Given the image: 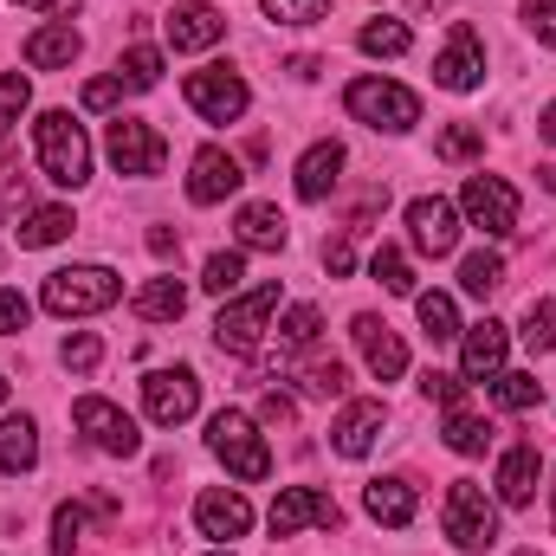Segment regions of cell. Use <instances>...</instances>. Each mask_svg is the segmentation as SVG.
<instances>
[{
  "label": "cell",
  "instance_id": "cell-41",
  "mask_svg": "<svg viewBox=\"0 0 556 556\" xmlns=\"http://www.w3.org/2000/svg\"><path fill=\"white\" fill-rule=\"evenodd\" d=\"M317 330H324L317 304H298V311L278 324V343H285V350H311V343H317Z\"/></svg>",
  "mask_w": 556,
  "mask_h": 556
},
{
  "label": "cell",
  "instance_id": "cell-28",
  "mask_svg": "<svg viewBox=\"0 0 556 556\" xmlns=\"http://www.w3.org/2000/svg\"><path fill=\"white\" fill-rule=\"evenodd\" d=\"M72 207H33L26 214V227H13V240L20 247H59V240H72Z\"/></svg>",
  "mask_w": 556,
  "mask_h": 556
},
{
  "label": "cell",
  "instance_id": "cell-40",
  "mask_svg": "<svg viewBox=\"0 0 556 556\" xmlns=\"http://www.w3.org/2000/svg\"><path fill=\"white\" fill-rule=\"evenodd\" d=\"M85 544V505H59L52 511V556H78Z\"/></svg>",
  "mask_w": 556,
  "mask_h": 556
},
{
  "label": "cell",
  "instance_id": "cell-54",
  "mask_svg": "<svg viewBox=\"0 0 556 556\" xmlns=\"http://www.w3.org/2000/svg\"><path fill=\"white\" fill-rule=\"evenodd\" d=\"M538 181H544V188L556 194V162H544V168H538Z\"/></svg>",
  "mask_w": 556,
  "mask_h": 556
},
{
  "label": "cell",
  "instance_id": "cell-35",
  "mask_svg": "<svg viewBox=\"0 0 556 556\" xmlns=\"http://www.w3.org/2000/svg\"><path fill=\"white\" fill-rule=\"evenodd\" d=\"M369 273H376L382 291H395V298H408V291H415V266H408V253H402V247H376Z\"/></svg>",
  "mask_w": 556,
  "mask_h": 556
},
{
  "label": "cell",
  "instance_id": "cell-2",
  "mask_svg": "<svg viewBox=\"0 0 556 556\" xmlns=\"http://www.w3.org/2000/svg\"><path fill=\"white\" fill-rule=\"evenodd\" d=\"M124 298V278L111 266H65L46 278V311L52 317H98Z\"/></svg>",
  "mask_w": 556,
  "mask_h": 556
},
{
  "label": "cell",
  "instance_id": "cell-12",
  "mask_svg": "<svg viewBox=\"0 0 556 556\" xmlns=\"http://www.w3.org/2000/svg\"><path fill=\"white\" fill-rule=\"evenodd\" d=\"M142 408L155 427H181V420L201 408V382H194V369H155L149 382H142Z\"/></svg>",
  "mask_w": 556,
  "mask_h": 556
},
{
  "label": "cell",
  "instance_id": "cell-37",
  "mask_svg": "<svg viewBox=\"0 0 556 556\" xmlns=\"http://www.w3.org/2000/svg\"><path fill=\"white\" fill-rule=\"evenodd\" d=\"M485 149V130L479 124H446L440 137H433V155L440 162H466V155H479Z\"/></svg>",
  "mask_w": 556,
  "mask_h": 556
},
{
  "label": "cell",
  "instance_id": "cell-43",
  "mask_svg": "<svg viewBox=\"0 0 556 556\" xmlns=\"http://www.w3.org/2000/svg\"><path fill=\"white\" fill-rule=\"evenodd\" d=\"M420 395H427V402H440V408H466V376L427 369V376H420Z\"/></svg>",
  "mask_w": 556,
  "mask_h": 556
},
{
  "label": "cell",
  "instance_id": "cell-21",
  "mask_svg": "<svg viewBox=\"0 0 556 556\" xmlns=\"http://www.w3.org/2000/svg\"><path fill=\"white\" fill-rule=\"evenodd\" d=\"M538 472H544L538 446H511V453L498 459V498H505L511 511H525V505L538 498Z\"/></svg>",
  "mask_w": 556,
  "mask_h": 556
},
{
  "label": "cell",
  "instance_id": "cell-50",
  "mask_svg": "<svg viewBox=\"0 0 556 556\" xmlns=\"http://www.w3.org/2000/svg\"><path fill=\"white\" fill-rule=\"evenodd\" d=\"M291 415H298V408H291L285 395H266V402H260V420H266V427H291Z\"/></svg>",
  "mask_w": 556,
  "mask_h": 556
},
{
  "label": "cell",
  "instance_id": "cell-20",
  "mask_svg": "<svg viewBox=\"0 0 556 556\" xmlns=\"http://www.w3.org/2000/svg\"><path fill=\"white\" fill-rule=\"evenodd\" d=\"M382 420H389V408H382V402H350V408L337 415V427H330V446H337L343 459H363V453L376 446Z\"/></svg>",
  "mask_w": 556,
  "mask_h": 556
},
{
  "label": "cell",
  "instance_id": "cell-30",
  "mask_svg": "<svg viewBox=\"0 0 556 556\" xmlns=\"http://www.w3.org/2000/svg\"><path fill=\"white\" fill-rule=\"evenodd\" d=\"M498 285H505V260H498V253L479 247V253L459 260V291H466V298H492Z\"/></svg>",
  "mask_w": 556,
  "mask_h": 556
},
{
  "label": "cell",
  "instance_id": "cell-24",
  "mask_svg": "<svg viewBox=\"0 0 556 556\" xmlns=\"http://www.w3.org/2000/svg\"><path fill=\"white\" fill-rule=\"evenodd\" d=\"M130 311H137L142 324H175V317L188 311V285H181L175 273L149 278V285H142L137 298H130Z\"/></svg>",
  "mask_w": 556,
  "mask_h": 556
},
{
  "label": "cell",
  "instance_id": "cell-47",
  "mask_svg": "<svg viewBox=\"0 0 556 556\" xmlns=\"http://www.w3.org/2000/svg\"><path fill=\"white\" fill-rule=\"evenodd\" d=\"M26 317H33V304H26L20 291H0V337H20Z\"/></svg>",
  "mask_w": 556,
  "mask_h": 556
},
{
  "label": "cell",
  "instance_id": "cell-39",
  "mask_svg": "<svg viewBox=\"0 0 556 556\" xmlns=\"http://www.w3.org/2000/svg\"><path fill=\"white\" fill-rule=\"evenodd\" d=\"M240 278H247V260H240V253H214V260L201 266V285H207L214 298H233Z\"/></svg>",
  "mask_w": 556,
  "mask_h": 556
},
{
  "label": "cell",
  "instance_id": "cell-13",
  "mask_svg": "<svg viewBox=\"0 0 556 556\" xmlns=\"http://www.w3.org/2000/svg\"><path fill=\"white\" fill-rule=\"evenodd\" d=\"M408 233H415V247L427 260H446V253L459 247V214H453V201H440V194L408 201Z\"/></svg>",
  "mask_w": 556,
  "mask_h": 556
},
{
  "label": "cell",
  "instance_id": "cell-5",
  "mask_svg": "<svg viewBox=\"0 0 556 556\" xmlns=\"http://www.w3.org/2000/svg\"><path fill=\"white\" fill-rule=\"evenodd\" d=\"M273 311H278V285L247 291L240 304H227V311L214 317V343H220L227 356H253V350L266 343V324H273Z\"/></svg>",
  "mask_w": 556,
  "mask_h": 556
},
{
  "label": "cell",
  "instance_id": "cell-4",
  "mask_svg": "<svg viewBox=\"0 0 556 556\" xmlns=\"http://www.w3.org/2000/svg\"><path fill=\"white\" fill-rule=\"evenodd\" d=\"M207 446L227 459V472L233 479H247V485H260V479H273V453H266V440H260V427L247 415H233V408H220V415L207 420Z\"/></svg>",
  "mask_w": 556,
  "mask_h": 556
},
{
  "label": "cell",
  "instance_id": "cell-10",
  "mask_svg": "<svg viewBox=\"0 0 556 556\" xmlns=\"http://www.w3.org/2000/svg\"><path fill=\"white\" fill-rule=\"evenodd\" d=\"M266 525H273V538H298V531H311V525L337 531L343 511H337V498L317 492V485H285V492L273 498V511H266Z\"/></svg>",
  "mask_w": 556,
  "mask_h": 556
},
{
  "label": "cell",
  "instance_id": "cell-32",
  "mask_svg": "<svg viewBox=\"0 0 556 556\" xmlns=\"http://www.w3.org/2000/svg\"><path fill=\"white\" fill-rule=\"evenodd\" d=\"M415 311H420V330H427L433 343H453V337H459V311H453L446 291H420Z\"/></svg>",
  "mask_w": 556,
  "mask_h": 556
},
{
  "label": "cell",
  "instance_id": "cell-25",
  "mask_svg": "<svg viewBox=\"0 0 556 556\" xmlns=\"http://www.w3.org/2000/svg\"><path fill=\"white\" fill-rule=\"evenodd\" d=\"M78 52H85V39H78L72 26H39V33L26 39V65H33V72H65Z\"/></svg>",
  "mask_w": 556,
  "mask_h": 556
},
{
  "label": "cell",
  "instance_id": "cell-3",
  "mask_svg": "<svg viewBox=\"0 0 556 556\" xmlns=\"http://www.w3.org/2000/svg\"><path fill=\"white\" fill-rule=\"evenodd\" d=\"M343 104H350V117L356 124H369V130H415L420 124V98L408 85H389V78H356L350 91H343Z\"/></svg>",
  "mask_w": 556,
  "mask_h": 556
},
{
  "label": "cell",
  "instance_id": "cell-26",
  "mask_svg": "<svg viewBox=\"0 0 556 556\" xmlns=\"http://www.w3.org/2000/svg\"><path fill=\"white\" fill-rule=\"evenodd\" d=\"M233 233H240V247H253V253H278V247H285V214H278L273 201H253V207H240Z\"/></svg>",
  "mask_w": 556,
  "mask_h": 556
},
{
  "label": "cell",
  "instance_id": "cell-27",
  "mask_svg": "<svg viewBox=\"0 0 556 556\" xmlns=\"http://www.w3.org/2000/svg\"><path fill=\"white\" fill-rule=\"evenodd\" d=\"M33 459H39V427L26 415L0 420V472H26Z\"/></svg>",
  "mask_w": 556,
  "mask_h": 556
},
{
  "label": "cell",
  "instance_id": "cell-52",
  "mask_svg": "<svg viewBox=\"0 0 556 556\" xmlns=\"http://www.w3.org/2000/svg\"><path fill=\"white\" fill-rule=\"evenodd\" d=\"M20 7H39V13H78V0H20Z\"/></svg>",
  "mask_w": 556,
  "mask_h": 556
},
{
  "label": "cell",
  "instance_id": "cell-45",
  "mask_svg": "<svg viewBox=\"0 0 556 556\" xmlns=\"http://www.w3.org/2000/svg\"><path fill=\"white\" fill-rule=\"evenodd\" d=\"M26 104H33V85H26L20 72H0V117L13 124V117H20Z\"/></svg>",
  "mask_w": 556,
  "mask_h": 556
},
{
  "label": "cell",
  "instance_id": "cell-38",
  "mask_svg": "<svg viewBox=\"0 0 556 556\" xmlns=\"http://www.w3.org/2000/svg\"><path fill=\"white\" fill-rule=\"evenodd\" d=\"M525 343H531L538 356L556 350V298H531V311H525Z\"/></svg>",
  "mask_w": 556,
  "mask_h": 556
},
{
  "label": "cell",
  "instance_id": "cell-31",
  "mask_svg": "<svg viewBox=\"0 0 556 556\" xmlns=\"http://www.w3.org/2000/svg\"><path fill=\"white\" fill-rule=\"evenodd\" d=\"M492 402L511 408V415H525V408L544 402V389H538V376H525V369H498V376H492Z\"/></svg>",
  "mask_w": 556,
  "mask_h": 556
},
{
  "label": "cell",
  "instance_id": "cell-17",
  "mask_svg": "<svg viewBox=\"0 0 556 556\" xmlns=\"http://www.w3.org/2000/svg\"><path fill=\"white\" fill-rule=\"evenodd\" d=\"M240 181H247V175H240V162H233L227 149H201L194 168H188V201H194V207H214V201H227Z\"/></svg>",
  "mask_w": 556,
  "mask_h": 556
},
{
  "label": "cell",
  "instance_id": "cell-34",
  "mask_svg": "<svg viewBox=\"0 0 556 556\" xmlns=\"http://www.w3.org/2000/svg\"><path fill=\"white\" fill-rule=\"evenodd\" d=\"M298 389H304V395H317V402H330V395H343V389H350V376H343V363H337V356H317V363H304V369H298Z\"/></svg>",
  "mask_w": 556,
  "mask_h": 556
},
{
  "label": "cell",
  "instance_id": "cell-56",
  "mask_svg": "<svg viewBox=\"0 0 556 556\" xmlns=\"http://www.w3.org/2000/svg\"><path fill=\"white\" fill-rule=\"evenodd\" d=\"M0 142H7V117H0Z\"/></svg>",
  "mask_w": 556,
  "mask_h": 556
},
{
  "label": "cell",
  "instance_id": "cell-49",
  "mask_svg": "<svg viewBox=\"0 0 556 556\" xmlns=\"http://www.w3.org/2000/svg\"><path fill=\"white\" fill-rule=\"evenodd\" d=\"M324 266H330V278H350V266H356V247H350V227L324 247Z\"/></svg>",
  "mask_w": 556,
  "mask_h": 556
},
{
  "label": "cell",
  "instance_id": "cell-23",
  "mask_svg": "<svg viewBox=\"0 0 556 556\" xmlns=\"http://www.w3.org/2000/svg\"><path fill=\"white\" fill-rule=\"evenodd\" d=\"M337 175H343V142H311L298 155V194L304 201H324L337 188Z\"/></svg>",
  "mask_w": 556,
  "mask_h": 556
},
{
  "label": "cell",
  "instance_id": "cell-22",
  "mask_svg": "<svg viewBox=\"0 0 556 556\" xmlns=\"http://www.w3.org/2000/svg\"><path fill=\"white\" fill-rule=\"evenodd\" d=\"M363 505H369V518L376 525H389V531H408L415 525V485L408 479H369V492H363Z\"/></svg>",
  "mask_w": 556,
  "mask_h": 556
},
{
  "label": "cell",
  "instance_id": "cell-6",
  "mask_svg": "<svg viewBox=\"0 0 556 556\" xmlns=\"http://www.w3.org/2000/svg\"><path fill=\"white\" fill-rule=\"evenodd\" d=\"M446 538L459 551H492L498 544V511H492V498L472 479H453L446 485Z\"/></svg>",
  "mask_w": 556,
  "mask_h": 556
},
{
  "label": "cell",
  "instance_id": "cell-14",
  "mask_svg": "<svg viewBox=\"0 0 556 556\" xmlns=\"http://www.w3.org/2000/svg\"><path fill=\"white\" fill-rule=\"evenodd\" d=\"M479 78H485V46H479V33L459 20L453 39H446V52L433 59V85H446V91H472Z\"/></svg>",
  "mask_w": 556,
  "mask_h": 556
},
{
  "label": "cell",
  "instance_id": "cell-19",
  "mask_svg": "<svg viewBox=\"0 0 556 556\" xmlns=\"http://www.w3.org/2000/svg\"><path fill=\"white\" fill-rule=\"evenodd\" d=\"M505 343H511V337H505V324H492V317H485V324H472V330H466V343H459V376H466V382H492V376L505 369Z\"/></svg>",
  "mask_w": 556,
  "mask_h": 556
},
{
  "label": "cell",
  "instance_id": "cell-11",
  "mask_svg": "<svg viewBox=\"0 0 556 556\" xmlns=\"http://www.w3.org/2000/svg\"><path fill=\"white\" fill-rule=\"evenodd\" d=\"M104 149H111V168L117 175H162V155H168V142L155 137L142 117H117Z\"/></svg>",
  "mask_w": 556,
  "mask_h": 556
},
{
  "label": "cell",
  "instance_id": "cell-29",
  "mask_svg": "<svg viewBox=\"0 0 556 556\" xmlns=\"http://www.w3.org/2000/svg\"><path fill=\"white\" fill-rule=\"evenodd\" d=\"M356 46H363L369 59H402V52L415 46V33H408V20H369V26L356 33Z\"/></svg>",
  "mask_w": 556,
  "mask_h": 556
},
{
  "label": "cell",
  "instance_id": "cell-46",
  "mask_svg": "<svg viewBox=\"0 0 556 556\" xmlns=\"http://www.w3.org/2000/svg\"><path fill=\"white\" fill-rule=\"evenodd\" d=\"M124 91H130L124 78H91V85H85V111H117Z\"/></svg>",
  "mask_w": 556,
  "mask_h": 556
},
{
  "label": "cell",
  "instance_id": "cell-55",
  "mask_svg": "<svg viewBox=\"0 0 556 556\" xmlns=\"http://www.w3.org/2000/svg\"><path fill=\"white\" fill-rule=\"evenodd\" d=\"M0 402H7V376H0Z\"/></svg>",
  "mask_w": 556,
  "mask_h": 556
},
{
  "label": "cell",
  "instance_id": "cell-51",
  "mask_svg": "<svg viewBox=\"0 0 556 556\" xmlns=\"http://www.w3.org/2000/svg\"><path fill=\"white\" fill-rule=\"evenodd\" d=\"M149 253H155V260H175V253H181V240H175L168 227H155V233H149Z\"/></svg>",
  "mask_w": 556,
  "mask_h": 556
},
{
  "label": "cell",
  "instance_id": "cell-42",
  "mask_svg": "<svg viewBox=\"0 0 556 556\" xmlns=\"http://www.w3.org/2000/svg\"><path fill=\"white\" fill-rule=\"evenodd\" d=\"M260 7L273 13L278 26H317L330 13V0H260Z\"/></svg>",
  "mask_w": 556,
  "mask_h": 556
},
{
  "label": "cell",
  "instance_id": "cell-33",
  "mask_svg": "<svg viewBox=\"0 0 556 556\" xmlns=\"http://www.w3.org/2000/svg\"><path fill=\"white\" fill-rule=\"evenodd\" d=\"M446 446L453 453H485L492 446V420H479V415H466V408H446Z\"/></svg>",
  "mask_w": 556,
  "mask_h": 556
},
{
  "label": "cell",
  "instance_id": "cell-16",
  "mask_svg": "<svg viewBox=\"0 0 556 556\" xmlns=\"http://www.w3.org/2000/svg\"><path fill=\"white\" fill-rule=\"evenodd\" d=\"M220 39H227V13H220V7L181 0V7L168 13V46H175V52H207V46H220Z\"/></svg>",
  "mask_w": 556,
  "mask_h": 556
},
{
  "label": "cell",
  "instance_id": "cell-7",
  "mask_svg": "<svg viewBox=\"0 0 556 556\" xmlns=\"http://www.w3.org/2000/svg\"><path fill=\"white\" fill-rule=\"evenodd\" d=\"M188 104L207 117V124H233V117H247V104H253V91H247V78L233 72V65H207V72H188Z\"/></svg>",
  "mask_w": 556,
  "mask_h": 556
},
{
  "label": "cell",
  "instance_id": "cell-44",
  "mask_svg": "<svg viewBox=\"0 0 556 556\" xmlns=\"http://www.w3.org/2000/svg\"><path fill=\"white\" fill-rule=\"evenodd\" d=\"M59 356H65V369L91 376V369H98V356H104V343H98V337H65V350H59Z\"/></svg>",
  "mask_w": 556,
  "mask_h": 556
},
{
  "label": "cell",
  "instance_id": "cell-36",
  "mask_svg": "<svg viewBox=\"0 0 556 556\" xmlns=\"http://www.w3.org/2000/svg\"><path fill=\"white\" fill-rule=\"evenodd\" d=\"M117 78H124L130 91H155V85H162V52H155V46H130V52L117 59Z\"/></svg>",
  "mask_w": 556,
  "mask_h": 556
},
{
  "label": "cell",
  "instance_id": "cell-8",
  "mask_svg": "<svg viewBox=\"0 0 556 556\" xmlns=\"http://www.w3.org/2000/svg\"><path fill=\"white\" fill-rule=\"evenodd\" d=\"M72 420L91 433V446L98 453H111V459H137L142 453V433H137V420L124 415L117 402H104V395H78L72 402Z\"/></svg>",
  "mask_w": 556,
  "mask_h": 556
},
{
  "label": "cell",
  "instance_id": "cell-9",
  "mask_svg": "<svg viewBox=\"0 0 556 556\" xmlns=\"http://www.w3.org/2000/svg\"><path fill=\"white\" fill-rule=\"evenodd\" d=\"M459 207H466V220H472L479 233H492V240L518 233V188H511L505 175H472L466 194H459Z\"/></svg>",
  "mask_w": 556,
  "mask_h": 556
},
{
  "label": "cell",
  "instance_id": "cell-59",
  "mask_svg": "<svg viewBox=\"0 0 556 556\" xmlns=\"http://www.w3.org/2000/svg\"><path fill=\"white\" fill-rule=\"evenodd\" d=\"M525 556H538V551H525Z\"/></svg>",
  "mask_w": 556,
  "mask_h": 556
},
{
  "label": "cell",
  "instance_id": "cell-18",
  "mask_svg": "<svg viewBox=\"0 0 556 556\" xmlns=\"http://www.w3.org/2000/svg\"><path fill=\"white\" fill-rule=\"evenodd\" d=\"M194 525H201V538L233 544V538L253 531V505H247L240 492H201V498H194Z\"/></svg>",
  "mask_w": 556,
  "mask_h": 556
},
{
  "label": "cell",
  "instance_id": "cell-15",
  "mask_svg": "<svg viewBox=\"0 0 556 556\" xmlns=\"http://www.w3.org/2000/svg\"><path fill=\"white\" fill-rule=\"evenodd\" d=\"M350 337H356V350H363V363H369V376L376 382H395L402 369H408V350H402V337L376 317V311H363L356 324H350Z\"/></svg>",
  "mask_w": 556,
  "mask_h": 556
},
{
  "label": "cell",
  "instance_id": "cell-58",
  "mask_svg": "<svg viewBox=\"0 0 556 556\" xmlns=\"http://www.w3.org/2000/svg\"><path fill=\"white\" fill-rule=\"evenodd\" d=\"M214 556H233V551H214Z\"/></svg>",
  "mask_w": 556,
  "mask_h": 556
},
{
  "label": "cell",
  "instance_id": "cell-53",
  "mask_svg": "<svg viewBox=\"0 0 556 556\" xmlns=\"http://www.w3.org/2000/svg\"><path fill=\"white\" fill-rule=\"evenodd\" d=\"M538 130H544V142H556V104L544 111V124H538Z\"/></svg>",
  "mask_w": 556,
  "mask_h": 556
},
{
  "label": "cell",
  "instance_id": "cell-57",
  "mask_svg": "<svg viewBox=\"0 0 556 556\" xmlns=\"http://www.w3.org/2000/svg\"><path fill=\"white\" fill-rule=\"evenodd\" d=\"M551 518H556V492H551Z\"/></svg>",
  "mask_w": 556,
  "mask_h": 556
},
{
  "label": "cell",
  "instance_id": "cell-1",
  "mask_svg": "<svg viewBox=\"0 0 556 556\" xmlns=\"http://www.w3.org/2000/svg\"><path fill=\"white\" fill-rule=\"evenodd\" d=\"M33 142H39V168L59 181V188H85L91 181V142L72 124V111H46L33 124Z\"/></svg>",
  "mask_w": 556,
  "mask_h": 556
},
{
  "label": "cell",
  "instance_id": "cell-48",
  "mask_svg": "<svg viewBox=\"0 0 556 556\" xmlns=\"http://www.w3.org/2000/svg\"><path fill=\"white\" fill-rule=\"evenodd\" d=\"M525 26H531L544 46H556V0H525Z\"/></svg>",
  "mask_w": 556,
  "mask_h": 556
}]
</instances>
